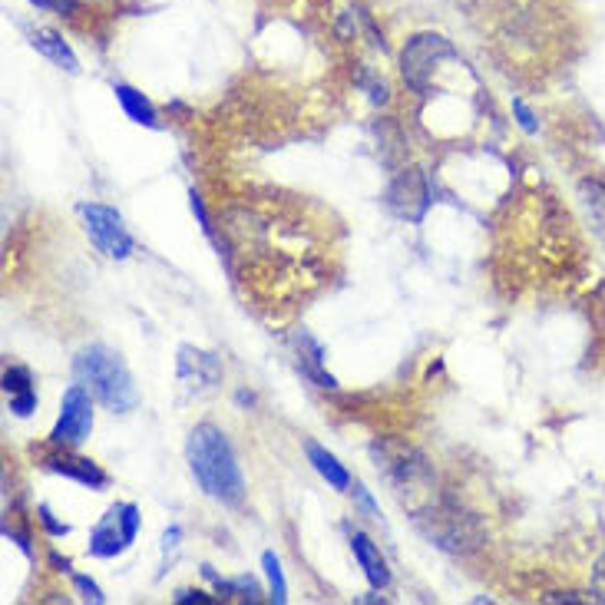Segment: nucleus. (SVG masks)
<instances>
[{
    "instance_id": "4be33fe9",
    "label": "nucleus",
    "mask_w": 605,
    "mask_h": 605,
    "mask_svg": "<svg viewBox=\"0 0 605 605\" xmlns=\"http://www.w3.org/2000/svg\"><path fill=\"white\" fill-rule=\"evenodd\" d=\"M40 520H43V526L50 529V536H67V533H70L67 523H57V520H53L50 506H40Z\"/></svg>"
},
{
    "instance_id": "9d476101",
    "label": "nucleus",
    "mask_w": 605,
    "mask_h": 605,
    "mask_svg": "<svg viewBox=\"0 0 605 605\" xmlns=\"http://www.w3.org/2000/svg\"><path fill=\"white\" fill-rule=\"evenodd\" d=\"M387 199H391V209L394 212H401L404 219H414V209H410V202H424V205H430V199H427V186H424V179L417 176V172H407V176H401L391 186V192H387Z\"/></svg>"
},
{
    "instance_id": "2eb2a0df",
    "label": "nucleus",
    "mask_w": 605,
    "mask_h": 605,
    "mask_svg": "<svg viewBox=\"0 0 605 605\" xmlns=\"http://www.w3.org/2000/svg\"><path fill=\"white\" fill-rule=\"evenodd\" d=\"M202 576L215 582V589L222 592V596H235L242 602H255L258 599V582L252 576H242V579H219L212 572V566H202Z\"/></svg>"
},
{
    "instance_id": "f03ea898",
    "label": "nucleus",
    "mask_w": 605,
    "mask_h": 605,
    "mask_svg": "<svg viewBox=\"0 0 605 605\" xmlns=\"http://www.w3.org/2000/svg\"><path fill=\"white\" fill-rule=\"evenodd\" d=\"M73 374L83 387H90V394L113 414H126L139 404V394L133 387V377H129L126 364L116 358L110 348L103 344H90L77 354L73 361Z\"/></svg>"
},
{
    "instance_id": "423d86ee",
    "label": "nucleus",
    "mask_w": 605,
    "mask_h": 605,
    "mask_svg": "<svg viewBox=\"0 0 605 605\" xmlns=\"http://www.w3.org/2000/svg\"><path fill=\"white\" fill-rule=\"evenodd\" d=\"M444 57H453V47L437 34H420L404 47L401 53V70L404 80L414 86V90H427L430 73L437 70V63Z\"/></svg>"
},
{
    "instance_id": "f257e3e1",
    "label": "nucleus",
    "mask_w": 605,
    "mask_h": 605,
    "mask_svg": "<svg viewBox=\"0 0 605 605\" xmlns=\"http://www.w3.org/2000/svg\"><path fill=\"white\" fill-rule=\"evenodd\" d=\"M186 457H189L192 477L199 480L205 496H212V500H219L225 506L242 503L245 496L242 470L239 463H235V450L229 444V437H225L219 427L199 424L192 430L186 444Z\"/></svg>"
},
{
    "instance_id": "dca6fc26",
    "label": "nucleus",
    "mask_w": 605,
    "mask_h": 605,
    "mask_svg": "<svg viewBox=\"0 0 605 605\" xmlns=\"http://www.w3.org/2000/svg\"><path fill=\"white\" fill-rule=\"evenodd\" d=\"M579 192H582V205H586L592 225H596V232L605 239V186H602V182L586 179L579 186Z\"/></svg>"
},
{
    "instance_id": "f8f14e48",
    "label": "nucleus",
    "mask_w": 605,
    "mask_h": 605,
    "mask_svg": "<svg viewBox=\"0 0 605 605\" xmlns=\"http://www.w3.org/2000/svg\"><path fill=\"white\" fill-rule=\"evenodd\" d=\"M113 93H116V100H120L123 113H126L133 123H139V126H149V129H156V126H159L153 103H149L146 96L139 93V90H133V86H126V83H116V86H113Z\"/></svg>"
},
{
    "instance_id": "ddd939ff",
    "label": "nucleus",
    "mask_w": 605,
    "mask_h": 605,
    "mask_svg": "<svg viewBox=\"0 0 605 605\" xmlns=\"http://www.w3.org/2000/svg\"><path fill=\"white\" fill-rule=\"evenodd\" d=\"M295 344H298V354H301V367H305V374H311L318 381V387H338L334 384V377L324 371V351H321V344L311 338V334H305V331H298L295 334Z\"/></svg>"
},
{
    "instance_id": "20e7f679",
    "label": "nucleus",
    "mask_w": 605,
    "mask_h": 605,
    "mask_svg": "<svg viewBox=\"0 0 605 605\" xmlns=\"http://www.w3.org/2000/svg\"><path fill=\"white\" fill-rule=\"evenodd\" d=\"M139 533V510L136 503H116L110 513L96 523L90 536V556L96 559H113L129 549V543Z\"/></svg>"
},
{
    "instance_id": "6ab92c4d",
    "label": "nucleus",
    "mask_w": 605,
    "mask_h": 605,
    "mask_svg": "<svg viewBox=\"0 0 605 605\" xmlns=\"http://www.w3.org/2000/svg\"><path fill=\"white\" fill-rule=\"evenodd\" d=\"M10 410H14L17 417H30L37 410V394L34 391L14 394V397H10Z\"/></svg>"
},
{
    "instance_id": "412c9836",
    "label": "nucleus",
    "mask_w": 605,
    "mask_h": 605,
    "mask_svg": "<svg viewBox=\"0 0 605 605\" xmlns=\"http://www.w3.org/2000/svg\"><path fill=\"white\" fill-rule=\"evenodd\" d=\"M513 113H516V123H520L526 133H536V116H533V110H529V106L520 100V96L513 100Z\"/></svg>"
},
{
    "instance_id": "6e6552de",
    "label": "nucleus",
    "mask_w": 605,
    "mask_h": 605,
    "mask_svg": "<svg viewBox=\"0 0 605 605\" xmlns=\"http://www.w3.org/2000/svg\"><path fill=\"white\" fill-rule=\"evenodd\" d=\"M30 47H34L37 53H43L47 60H53L57 63L60 70H67V73H80V60H77V53L70 50V43L63 40L57 30H47V27H40V30H34L30 34Z\"/></svg>"
},
{
    "instance_id": "5701e85b",
    "label": "nucleus",
    "mask_w": 605,
    "mask_h": 605,
    "mask_svg": "<svg viewBox=\"0 0 605 605\" xmlns=\"http://www.w3.org/2000/svg\"><path fill=\"white\" fill-rule=\"evenodd\" d=\"M176 602L179 605H186V602H212L205 592H196V589H182V592H176Z\"/></svg>"
},
{
    "instance_id": "39448f33",
    "label": "nucleus",
    "mask_w": 605,
    "mask_h": 605,
    "mask_svg": "<svg viewBox=\"0 0 605 605\" xmlns=\"http://www.w3.org/2000/svg\"><path fill=\"white\" fill-rule=\"evenodd\" d=\"M90 430H93V401L83 384H73L60 401V417L50 430V444L73 450L90 437Z\"/></svg>"
},
{
    "instance_id": "f3484780",
    "label": "nucleus",
    "mask_w": 605,
    "mask_h": 605,
    "mask_svg": "<svg viewBox=\"0 0 605 605\" xmlns=\"http://www.w3.org/2000/svg\"><path fill=\"white\" fill-rule=\"evenodd\" d=\"M262 566H265V576H268V586H272V602L282 605L288 599V586H285V572L282 563H278L275 553H265L262 556Z\"/></svg>"
},
{
    "instance_id": "aec40b11",
    "label": "nucleus",
    "mask_w": 605,
    "mask_h": 605,
    "mask_svg": "<svg viewBox=\"0 0 605 605\" xmlns=\"http://www.w3.org/2000/svg\"><path fill=\"white\" fill-rule=\"evenodd\" d=\"M73 582H77V589L83 592V599H86V602H96V605H103V602H106V596H103L100 586H96L93 579H86V576H73Z\"/></svg>"
},
{
    "instance_id": "a211bd4d",
    "label": "nucleus",
    "mask_w": 605,
    "mask_h": 605,
    "mask_svg": "<svg viewBox=\"0 0 605 605\" xmlns=\"http://www.w3.org/2000/svg\"><path fill=\"white\" fill-rule=\"evenodd\" d=\"M34 381H30V371L27 367H7V374H4V391L14 397V394H24V391H34L30 387Z\"/></svg>"
},
{
    "instance_id": "1a4fd4ad",
    "label": "nucleus",
    "mask_w": 605,
    "mask_h": 605,
    "mask_svg": "<svg viewBox=\"0 0 605 605\" xmlns=\"http://www.w3.org/2000/svg\"><path fill=\"white\" fill-rule=\"evenodd\" d=\"M351 549H354V559H358V566L364 569L367 582H371L374 589H387V582H391V572H387V563L377 553V546L367 539L364 533H351Z\"/></svg>"
},
{
    "instance_id": "b1692460",
    "label": "nucleus",
    "mask_w": 605,
    "mask_h": 605,
    "mask_svg": "<svg viewBox=\"0 0 605 605\" xmlns=\"http://www.w3.org/2000/svg\"><path fill=\"white\" fill-rule=\"evenodd\" d=\"M354 496H358V500H361V506H364V513H367V516H371V520H377V506H374V500H371V496H367V493H364V486H354Z\"/></svg>"
},
{
    "instance_id": "7ed1b4c3",
    "label": "nucleus",
    "mask_w": 605,
    "mask_h": 605,
    "mask_svg": "<svg viewBox=\"0 0 605 605\" xmlns=\"http://www.w3.org/2000/svg\"><path fill=\"white\" fill-rule=\"evenodd\" d=\"M80 215H83V229L90 235V242L96 245V252H103L106 258H116V262H123V258L133 255V235L126 232L120 212L110 209V205L83 202Z\"/></svg>"
},
{
    "instance_id": "9b49d317",
    "label": "nucleus",
    "mask_w": 605,
    "mask_h": 605,
    "mask_svg": "<svg viewBox=\"0 0 605 605\" xmlns=\"http://www.w3.org/2000/svg\"><path fill=\"white\" fill-rule=\"evenodd\" d=\"M47 467L53 470V473H63V477H70V480H77V483H83V486H93V490H103L106 486V473L96 467V463H90V460H77V457H50L47 460Z\"/></svg>"
},
{
    "instance_id": "4468645a",
    "label": "nucleus",
    "mask_w": 605,
    "mask_h": 605,
    "mask_svg": "<svg viewBox=\"0 0 605 605\" xmlns=\"http://www.w3.org/2000/svg\"><path fill=\"white\" fill-rule=\"evenodd\" d=\"M305 450H308V460H311V467H315V470L321 473V477L328 480V486H331V490H341V493L348 490V486H351V473L344 470L341 463L334 460L328 450H324V447H318V444H305Z\"/></svg>"
},
{
    "instance_id": "0eeeda50",
    "label": "nucleus",
    "mask_w": 605,
    "mask_h": 605,
    "mask_svg": "<svg viewBox=\"0 0 605 605\" xmlns=\"http://www.w3.org/2000/svg\"><path fill=\"white\" fill-rule=\"evenodd\" d=\"M179 377L182 381H192V387H215L222 381V364L209 351L182 348L179 351Z\"/></svg>"
},
{
    "instance_id": "393cba45",
    "label": "nucleus",
    "mask_w": 605,
    "mask_h": 605,
    "mask_svg": "<svg viewBox=\"0 0 605 605\" xmlns=\"http://www.w3.org/2000/svg\"><path fill=\"white\" fill-rule=\"evenodd\" d=\"M30 4H34L37 10H63L67 0H30Z\"/></svg>"
}]
</instances>
